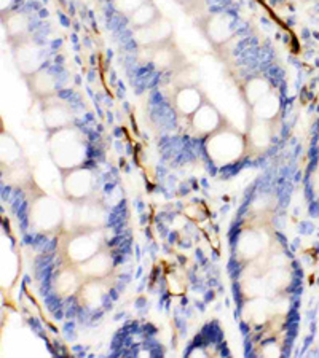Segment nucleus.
I'll return each mask as SVG.
<instances>
[{"label": "nucleus", "instance_id": "f257e3e1", "mask_svg": "<svg viewBox=\"0 0 319 358\" xmlns=\"http://www.w3.org/2000/svg\"><path fill=\"white\" fill-rule=\"evenodd\" d=\"M48 155L60 172L85 166L88 159V143L83 131L77 126L48 132Z\"/></svg>", "mask_w": 319, "mask_h": 358}, {"label": "nucleus", "instance_id": "f03ea898", "mask_svg": "<svg viewBox=\"0 0 319 358\" xmlns=\"http://www.w3.org/2000/svg\"><path fill=\"white\" fill-rule=\"evenodd\" d=\"M205 152L211 164L216 167H230L247 157L246 134L233 124H224L205 141Z\"/></svg>", "mask_w": 319, "mask_h": 358}, {"label": "nucleus", "instance_id": "7ed1b4c3", "mask_svg": "<svg viewBox=\"0 0 319 358\" xmlns=\"http://www.w3.org/2000/svg\"><path fill=\"white\" fill-rule=\"evenodd\" d=\"M26 192L29 193V227L40 234H53L64 228V210L60 202L46 194L34 180Z\"/></svg>", "mask_w": 319, "mask_h": 358}, {"label": "nucleus", "instance_id": "20e7f679", "mask_svg": "<svg viewBox=\"0 0 319 358\" xmlns=\"http://www.w3.org/2000/svg\"><path fill=\"white\" fill-rule=\"evenodd\" d=\"M100 231L66 229L62 234L61 257L66 264L79 266L102 248Z\"/></svg>", "mask_w": 319, "mask_h": 358}, {"label": "nucleus", "instance_id": "39448f33", "mask_svg": "<svg viewBox=\"0 0 319 358\" xmlns=\"http://www.w3.org/2000/svg\"><path fill=\"white\" fill-rule=\"evenodd\" d=\"M195 24L217 55L227 51V46L236 37L233 21L224 11H206L195 20Z\"/></svg>", "mask_w": 319, "mask_h": 358}, {"label": "nucleus", "instance_id": "423d86ee", "mask_svg": "<svg viewBox=\"0 0 319 358\" xmlns=\"http://www.w3.org/2000/svg\"><path fill=\"white\" fill-rule=\"evenodd\" d=\"M71 204V220H69V229L80 231H100L107 224V209L101 201L90 199L80 202H69Z\"/></svg>", "mask_w": 319, "mask_h": 358}, {"label": "nucleus", "instance_id": "0eeeda50", "mask_svg": "<svg viewBox=\"0 0 319 358\" xmlns=\"http://www.w3.org/2000/svg\"><path fill=\"white\" fill-rule=\"evenodd\" d=\"M139 61L163 73H171L187 62L174 38L155 46H139Z\"/></svg>", "mask_w": 319, "mask_h": 358}, {"label": "nucleus", "instance_id": "6e6552de", "mask_svg": "<svg viewBox=\"0 0 319 358\" xmlns=\"http://www.w3.org/2000/svg\"><path fill=\"white\" fill-rule=\"evenodd\" d=\"M60 174L62 193L67 202H80L95 196L96 176L90 167L80 166L75 169L62 171Z\"/></svg>", "mask_w": 319, "mask_h": 358}, {"label": "nucleus", "instance_id": "1a4fd4ad", "mask_svg": "<svg viewBox=\"0 0 319 358\" xmlns=\"http://www.w3.org/2000/svg\"><path fill=\"white\" fill-rule=\"evenodd\" d=\"M278 120L265 121L257 120L247 115L246 124V143H247V157H260L269 152L275 142Z\"/></svg>", "mask_w": 319, "mask_h": 358}, {"label": "nucleus", "instance_id": "9d476101", "mask_svg": "<svg viewBox=\"0 0 319 358\" xmlns=\"http://www.w3.org/2000/svg\"><path fill=\"white\" fill-rule=\"evenodd\" d=\"M11 51H13V61L18 69L21 77H26L29 73H34L43 69L45 64V53L36 38L29 36L21 38L18 42L10 43Z\"/></svg>", "mask_w": 319, "mask_h": 358}, {"label": "nucleus", "instance_id": "9b49d317", "mask_svg": "<svg viewBox=\"0 0 319 358\" xmlns=\"http://www.w3.org/2000/svg\"><path fill=\"white\" fill-rule=\"evenodd\" d=\"M270 247V236L262 228L245 229L236 238L235 257L240 263L249 264L262 257Z\"/></svg>", "mask_w": 319, "mask_h": 358}, {"label": "nucleus", "instance_id": "f8f14e48", "mask_svg": "<svg viewBox=\"0 0 319 358\" xmlns=\"http://www.w3.org/2000/svg\"><path fill=\"white\" fill-rule=\"evenodd\" d=\"M229 120L220 113L219 108L208 99L201 103V107L189 118L190 129L196 138L206 141L214 132L219 131L224 124H227Z\"/></svg>", "mask_w": 319, "mask_h": 358}, {"label": "nucleus", "instance_id": "ddd939ff", "mask_svg": "<svg viewBox=\"0 0 319 358\" xmlns=\"http://www.w3.org/2000/svg\"><path fill=\"white\" fill-rule=\"evenodd\" d=\"M40 110H42V120L46 132L75 124V115L71 103L60 96L50 97V99L40 102Z\"/></svg>", "mask_w": 319, "mask_h": 358}, {"label": "nucleus", "instance_id": "4468645a", "mask_svg": "<svg viewBox=\"0 0 319 358\" xmlns=\"http://www.w3.org/2000/svg\"><path fill=\"white\" fill-rule=\"evenodd\" d=\"M206 94L200 88V85L196 86H184V88H177L171 91L168 94V101H170L172 110L176 112L181 118L189 120L194 115L201 103L206 101Z\"/></svg>", "mask_w": 319, "mask_h": 358}, {"label": "nucleus", "instance_id": "2eb2a0df", "mask_svg": "<svg viewBox=\"0 0 319 358\" xmlns=\"http://www.w3.org/2000/svg\"><path fill=\"white\" fill-rule=\"evenodd\" d=\"M133 38L137 46H155L170 42L174 38V26L171 20L161 15L150 24L133 29Z\"/></svg>", "mask_w": 319, "mask_h": 358}, {"label": "nucleus", "instance_id": "dca6fc26", "mask_svg": "<svg viewBox=\"0 0 319 358\" xmlns=\"http://www.w3.org/2000/svg\"><path fill=\"white\" fill-rule=\"evenodd\" d=\"M25 83L29 90V94L34 101L43 102L50 97L57 96V82L53 73H50L45 69H40V71L29 73L26 77H22Z\"/></svg>", "mask_w": 319, "mask_h": 358}, {"label": "nucleus", "instance_id": "f3484780", "mask_svg": "<svg viewBox=\"0 0 319 358\" xmlns=\"http://www.w3.org/2000/svg\"><path fill=\"white\" fill-rule=\"evenodd\" d=\"M77 269L85 280H106L114 271V258L106 248H101V250L95 253L90 259H86L82 264H79Z\"/></svg>", "mask_w": 319, "mask_h": 358}, {"label": "nucleus", "instance_id": "a211bd4d", "mask_svg": "<svg viewBox=\"0 0 319 358\" xmlns=\"http://www.w3.org/2000/svg\"><path fill=\"white\" fill-rule=\"evenodd\" d=\"M0 164L2 172L29 164L21 145L7 129L0 131Z\"/></svg>", "mask_w": 319, "mask_h": 358}, {"label": "nucleus", "instance_id": "6ab92c4d", "mask_svg": "<svg viewBox=\"0 0 319 358\" xmlns=\"http://www.w3.org/2000/svg\"><path fill=\"white\" fill-rule=\"evenodd\" d=\"M83 280L85 279L79 273L77 266L64 263V266L55 275V292L61 298L75 296Z\"/></svg>", "mask_w": 319, "mask_h": 358}, {"label": "nucleus", "instance_id": "aec40b11", "mask_svg": "<svg viewBox=\"0 0 319 358\" xmlns=\"http://www.w3.org/2000/svg\"><path fill=\"white\" fill-rule=\"evenodd\" d=\"M273 90V85L264 75H254L251 78H246L245 82L240 85V96L243 102L246 103L247 110L252 108L264 96Z\"/></svg>", "mask_w": 319, "mask_h": 358}, {"label": "nucleus", "instance_id": "412c9836", "mask_svg": "<svg viewBox=\"0 0 319 358\" xmlns=\"http://www.w3.org/2000/svg\"><path fill=\"white\" fill-rule=\"evenodd\" d=\"M106 293H107L106 280L88 279L82 282L77 294H75V299H77L79 306H82V308L95 309V308H100L102 304Z\"/></svg>", "mask_w": 319, "mask_h": 358}, {"label": "nucleus", "instance_id": "4be33fe9", "mask_svg": "<svg viewBox=\"0 0 319 358\" xmlns=\"http://www.w3.org/2000/svg\"><path fill=\"white\" fill-rule=\"evenodd\" d=\"M2 22L8 43L18 42L21 38L32 36L29 16L21 13V11H7V13L2 15Z\"/></svg>", "mask_w": 319, "mask_h": 358}, {"label": "nucleus", "instance_id": "5701e85b", "mask_svg": "<svg viewBox=\"0 0 319 358\" xmlns=\"http://www.w3.org/2000/svg\"><path fill=\"white\" fill-rule=\"evenodd\" d=\"M281 96L275 88L271 90L269 94L264 96L252 108H249L247 115L252 118L257 120H265V121H273L280 120L281 115Z\"/></svg>", "mask_w": 319, "mask_h": 358}, {"label": "nucleus", "instance_id": "b1692460", "mask_svg": "<svg viewBox=\"0 0 319 358\" xmlns=\"http://www.w3.org/2000/svg\"><path fill=\"white\" fill-rule=\"evenodd\" d=\"M243 317H245L249 323H252V325H265V323L273 317L271 299L265 296L246 299V304L243 306Z\"/></svg>", "mask_w": 319, "mask_h": 358}, {"label": "nucleus", "instance_id": "393cba45", "mask_svg": "<svg viewBox=\"0 0 319 358\" xmlns=\"http://www.w3.org/2000/svg\"><path fill=\"white\" fill-rule=\"evenodd\" d=\"M200 83V72L194 64L185 62L176 71L168 73V90L174 91L177 88H184V86H196Z\"/></svg>", "mask_w": 319, "mask_h": 358}, {"label": "nucleus", "instance_id": "a878e982", "mask_svg": "<svg viewBox=\"0 0 319 358\" xmlns=\"http://www.w3.org/2000/svg\"><path fill=\"white\" fill-rule=\"evenodd\" d=\"M266 279V288H269V294L276 296L287 290L289 284H291V273H289L287 266L271 268L269 273L265 274Z\"/></svg>", "mask_w": 319, "mask_h": 358}, {"label": "nucleus", "instance_id": "bb28decb", "mask_svg": "<svg viewBox=\"0 0 319 358\" xmlns=\"http://www.w3.org/2000/svg\"><path fill=\"white\" fill-rule=\"evenodd\" d=\"M160 16L161 11L158 10V7H156L154 0H149V2L141 5V7H139L128 20H130V24L133 29H137L150 24V22L158 20Z\"/></svg>", "mask_w": 319, "mask_h": 358}, {"label": "nucleus", "instance_id": "cd10ccee", "mask_svg": "<svg viewBox=\"0 0 319 358\" xmlns=\"http://www.w3.org/2000/svg\"><path fill=\"white\" fill-rule=\"evenodd\" d=\"M146 2H149V0H112V5L115 11H118L120 15L130 18V16Z\"/></svg>", "mask_w": 319, "mask_h": 358}, {"label": "nucleus", "instance_id": "c85d7f7f", "mask_svg": "<svg viewBox=\"0 0 319 358\" xmlns=\"http://www.w3.org/2000/svg\"><path fill=\"white\" fill-rule=\"evenodd\" d=\"M176 2L181 5L185 13L194 16V20L198 18L203 13H206L205 0H176Z\"/></svg>", "mask_w": 319, "mask_h": 358}, {"label": "nucleus", "instance_id": "c756f323", "mask_svg": "<svg viewBox=\"0 0 319 358\" xmlns=\"http://www.w3.org/2000/svg\"><path fill=\"white\" fill-rule=\"evenodd\" d=\"M281 354H283L281 349L278 348V344L275 343H269L262 348V355L265 357H280Z\"/></svg>", "mask_w": 319, "mask_h": 358}, {"label": "nucleus", "instance_id": "7c9ffc66", "mask_svg": "<svg viewBox=\"0 0 319 358\" xmlns=\"http://www.w3.org/2000/svg\"><path fill=\"white\" fill-rule=\"evenodd\" d=\"M311 187H313V192H315L316 194H319V169L315 172V174H313Z\"/></svg>", "mask_w": 319, "mask_h": 358}, {"label": "nucleus", "instance_id": "2f4dec72", "mask_svg": "<svg viewBox=\"0 0 319 358\" xmlns=\"http://www.w3.org/2000/svg\"><path fill=\"white\" fill-rule=\"evenodd\" d=\"M13 2V0H2V11H5V10H8V7H10V3Z\"/></svg>", "mask_w": 319, "mask_h": 358}]
</instances>
